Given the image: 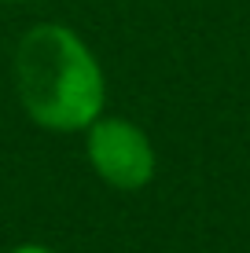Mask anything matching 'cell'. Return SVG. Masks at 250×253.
I'll use <instances>...</instances> for the list:
<instances>
[{
  "instance_id": "1",
  "label": "cell",
  "mask_w": 250,
  "mask_h": 253,
  "mask_svg": "<svg viewBox=\"0 0 250 253\" xmlns=\"http://www.w3.org/2000/svg\"><path fill=\"white\" fill-rule=\"evenodd\" d=\"M11 88L30 125L51 136H81L107 114L100 55L66 22H33L11 48Z\"/></svg>"
},
{
  "instance_id": "3",
  "label": "cell",
  "mask_w": 250,
  "mask_h": 253,
  "mask_svg": "<svg viewBox=\"0 0 250 253\" xmlns=\"http://www.w3.org/2000/svg\"><path fill=\"white\" fill-rule=\"evenodd\" d=\"M4 253H59V250H55V246H48V242L30 239V242H15V246H7Z\"/></svg>"
},
{
  "instance_id": "2",
  "label": "cell",
  "mask_w": 250,
  "mask_h": 253,
  "mask_svg": "<svg viewBox=\"0 0 250 253\" xmlns=\"http://www.w3.org/2000/svg\"><path fill=\"white\" fill-rule=\"evenodd\" d=\"M81 151L92 176L110 191L136 195L154 184L158 172V151L148 128L122 114H100L81 132Z\"/></svg>"
},
{
  "instance_id": "4",
  "label": "cell",
  "mask_w": 250,
  "mask_h": 253,
  "mask_svg": "<svg viewBox=\"0 0 250 253\" xmlns=\"http://www.w3.org/2000/svg\"><path fill=\"white\" fill-rule=\"evenodd\" d=\"M4 4H22V0H4Z\"/></svg>"
}]
</instances>
